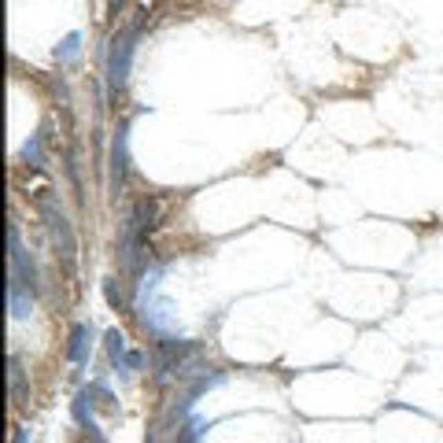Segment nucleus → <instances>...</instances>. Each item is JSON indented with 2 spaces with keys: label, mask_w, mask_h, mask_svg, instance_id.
Returning <instances> with one entry per match:
<instances>
[{
  "label": "nucleus",
  "mask_w": 443,
  "mask_h": 443,
  "mask_svg": "<svg viewBox=\"0 0 443 443\" xmlns=\"http://www.w3.org/2000/svg\"><path fill=\"white\" fill-rule=\"evenodd\" d=\"M203 432H207V425H200V421H189L185 428H178V443H200Z\"/></svg>",
  "instance_id": "nucleus-6"
},
{
  "label": "nucleus",
  "mask_w": 443,
  "mask_h": 443,
  "mask_svg": "<svg viewBox=\"0 0 443 443\" xmlns=\"http://www.w3.org/2000/svg\"><path fill=\"white\" fill-rule=\"evenodd\" d=\"M126 140H129V129L118 126L115 137H111V189L118 192L126 181V167H129V152H126Z\"/></svg>",
  "instance_id": "nucleus-2"
},
{
  "label": "nucleus",
  "mask_w": 443,
  "mask_h": 443,
  "mask_svg": "<svg viewBox=\"0 0 443 443\" xmlns=\"http://www.w3.org/2000/svg\"><path fill=\"white\" fill-rule=\"evenodd\" d=\"M23 159H26V167H41V140L37 137H30L26 144H23Z\"/></svg>",
  "instance_id": "nucleus-7"
},
{
  "label": "nucleus",
  "mask_w": 443,
  "mask_h": 443,
  "mask_svg": "<svg viewBox=\"0 0 443 443\" xmlns=\"http://www.w3.org/2000/svg\"><path fill=\"white\" fill-rule=\"evenodd\" d=\"M12 443H26V428H23V425L15 428V436H12Z\"/></svg>",
  "instance_id": "nucleus-10"
},
{
  "label": "nucleus",
  "mask_w": 443,
  "mask_h": 443,
  "mask_svg": "<svg viewBox=\"0 0 443 443\" xmlns=\"http://www.w3.org/2000/svg\"><path fill=\"white\" fill-rule=\"evenodd\" d=\"M152 4H159V0H140V8H152Z\"/></svg>",
  "instance_id": "nucleus-11"
},
{
  "label": "nucleus",
  "mask_w": 443,
  "mask_h": 443,
  "mask_svg": "<svg viewBox=\"0 0 443 443\" xmlns=\"http://www.w3.org/2000/svg\"><path fill=\"white\" fill-rule=\"evenodd\" d=\"M78 48H82V37L78 34H70L63 45L56 48V56H59V63H70V59H78Z\"/></svg>",
  "instance_id": "nucleus-5"
},
{
  "label": "nucleus",
  "mask_w": 443,
  "mask_h": 443,
  "mask_svg": "<svg viewBox=\"0 0 443 443\" xmlns=\"http://www.w3.org/2000/svg\"><path fill=\"white\" fill-rule=\"evenodd\" d=\"M12 395H23V366H19V355H12Z\"/></svg>",
  "instance_id": "nucleus-8"
},
{
  "label": "nucleus",
  "mask_w": 443,
  "mask_h": 443,
  "mask_svg": "<svg viewBox=\"0 0 443 443\" xmlns=\"http://www.w3.org/2000/svg\"><path fill=\"white\" fill-rule=\"evenodd\" d=\"M89 337H93V329L89 326H74L70 329V343H67V359L70 362H89Z\"/></svg>",
  "instance_id": "nucleus-3"
},
{
  "label": "nucleus",
  "mask_w": 443,
  "mask_h": 443,
  "mask_svg": "<svg viewBox=\"0 0 443 443\" xmlns=\"http://www.w3.org/2000/svg\"><path fill=\"white\" fill-rule=\"evenodd\" d=\"M133 41H137V26H129L122 37L111 45V56H107V82H111V93H118L129 78V59H133Z\"/></svg>",
  "instance_id": "nucleus-1"
},
{
  "label": "nucleus",
  "mask_w": 443,
  "mask_h": 443,
  "mask_svg": "<svg viewBox=\"0 0 443 443\" xmlns=\"http://www.w3.org/2000/svg\"><path fill=\"white\" fill-rule=\"evenodd\" d=\"M104 292H107V303H111V307H118V288H115V281H107V285H104Z\"/></svg>",
  "instance_id": "nucleus-9"
},
{
  "label": "nucleus",
  "mask_w": 443,
  "mask_h": 443,
  "mask_svg": "<svg viewBox=\"0 0 443 443\" xmlns=\"http://www.w3.org/2000/svg\"><path fill=\"white\" fill-rule=\"evenodd\" d=\"M107 355H111L115 370H126V340H122V332H118V329L107 332Z\"/></svg>",
  "instance_id": "nucleus-4"
}]
</instances>
